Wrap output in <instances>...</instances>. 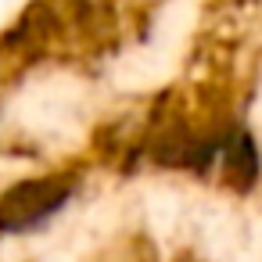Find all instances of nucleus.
Listing matches in <instances>:
<instances>
[{
  "label": "nucleus",
  "mask_w": 262,
  "mask_h": 262,
  "mask_svg": "<svg viewBox=\"0 0 262 262\" xmlns=\"http://www.w3.org/2000/svg\"><path fill=\"white\" fill-rule=\"evenodd\" d=\"M76 194V176L54 172L40 180H22L0 198V233H29L54 219Z\"/></svg>",
  "instance_id": "1"
},
{
  "label": "nucleus",
  "mask_w": 262,
  "mask_h": 262,
  "mask_svg": "<svg viewBox=\"0 0 262 262\" xmlns=\"http://www.w3.org/2000/svg\"><path fill=\"white\" fill-rule=\"evenodd\" d=\"M219 162H223L226 176L233 180V187H251V183L258 180V165H262V158H258V144H255L251 133L241 129V126H233V129L223 133Z\"/></svg>",
  "instance_id": "2"
}]
</instances>
